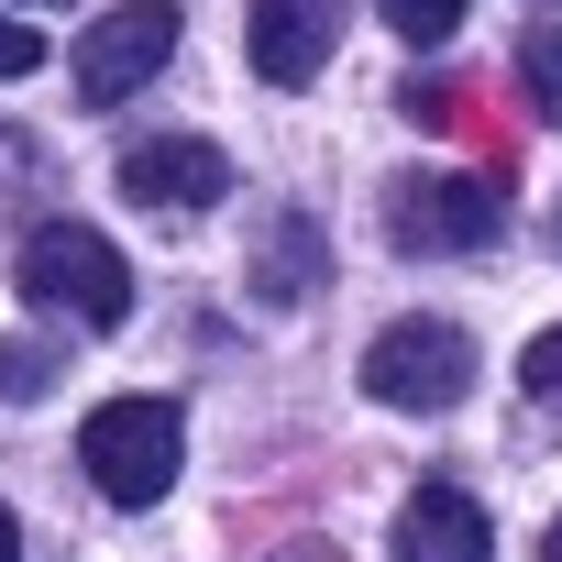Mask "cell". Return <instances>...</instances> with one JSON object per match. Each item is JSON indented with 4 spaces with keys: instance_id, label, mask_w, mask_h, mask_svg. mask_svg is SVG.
<instances>
[{
    "instance_id": "3957f363",
    "label": "cell",
    "mask_w": 562,
    "mask_h": 562,
    "mask_svg": "<svg viewBox=\"0 0 562 562\" xmlns=\"http://www.w3.org/2000/svg\"><path fill=\"white\" fill-rule=\"evenodd\" d=\"M463 386H474V331H452V321H397V331L364 342V397L375 408L441 419V408H463Z\"/></svg>"
},
{
    "instance_id": "277c9868",
    "label": "cell",
    "mask_w": 562,
    "mask_h": 562,
    "mask_svg": "<svg viewBox=\"0 0 562 562\" xmlns=\"http://www.w3.org/2000/svg\"><path fill=\"white\" fill-rule=\"evenodd\" d=\"M507 232V188L496 177H408L386 199V243L397 254H485Z\"/></svg>"
},
{
    "instance_id": "e0dca14e",
    "label": "cell",
    "mask_w": 562,
    "mask_h": 562,
    "mask_svg": "<svg viewBox=\"0 0 562 562\" xmlns=\"http://www.w3.org/2000/svg\"><path fill=\"white\" fill-rule=\"evenodd\" d=\"M540 562H562V518H551V540H540Z\"/></svg>"
},
{
    "instance_id": "9a60e30c",
    "label": "cell",
    "mask_w": 562,
    "mask_h": 562,
    "mask_svg": "<svg viewBox=\"0 0 562 562\" xmlns=\"http://www.w3.org/2000/svg\"><path fill=\"white\" fill-rule=\"evenodd\" d=\"M265 562H342L331 540H288V551H265Z\"/></svg>"
},
{
    "instance_id": "8992f818",
    "label": "cell",
    "mask_w": 562,
    "mask_h": 562,
    "mask_svg": "<svg viewBox=\"0 0 562 562\" xmlns=\"http://www.w3.org/2000/svg\"><path fill=\"white\" fill-rule=\"evenodd\" d=\"M243 45L265 89H310L342 45V0H243Z\"/></svg>"
},
{
    "instance_id": "4fadbf2b",
    "label": "cell",
    "mask_w": 562,
    "mask_h": 562,
    "mask_svg": "<svg viewBox=\"0 0 562 562\" xmlns=\"http://www.w3.org/2000/svg\"><path fill=\"white\" fill-rule=\"evenodd\" d=\"M518 386H529L540 408H562V321H551V331H540V342L518 353Z\"/></svg>"
},
{
    "instance_id": "5b68a950",
    "label": "cell",
    "mask_w": 562,
    "mask_h": 562,
    "mask_svg": "<svg viewBox=\"0 0 562 562\" xmlns=\"http://www.w3.org/2000/svg\"><path fill=\"white\" fill-rule=\"evenodd\" d=\"M166 56H177V12H166V0H122V12H100L78 34V100L89 111H122L133 89H155Z\"/></svg>"
},
{
    "instance_id": "8fae6325",
    "label": "cell",
    "mask_w": 562,
    "mask_h": 562,
    "mask_svg": "<svg viewBox=\"0 0 562 562\" xmlns=\"http://www.w3.org/2000/svg\"><path fill=\"white\" fill-rule=\"evenodd\" d=\"M463 12H474V0H375V23H386V34H408V45H441Z\"/></svg>"
},
{
    "instance_id": "6da1fadb",
    "label": "cell",
    "mask_w": 562,
    "mask_h": 562,
    "mask_svg": "<svg viewBox=\"0 0 562 562\" xmlns=\"http://www.w3.org/2000/svg\"><path fill=\"white\" fill-rule=\"evenodd\" d=\"M12 276H23L34 310H56V321H78V331H122V321H133V265H122V243L89 232V221H34L23 254H12Z\"/></svg>"
},
{
    "instance_id": "9c48e42d",
    "label": "cell",
    "mask_w": 562,
    "mask_h": 562,
    "mask_svg": "<svg viewBox=\"0 0 562 562\" xmlns=\"http://www.w3.org/2000/svg\"><path fill=\"white\" fill-rule=\"evenodd\" d=\"M397 562H496V518L463 485H419L397 507Z\"/></svg>"
},
{
    "instance_id": "52a82bcc",
    "label": "cell",
    "mask_w": 562,
    "mask_h": 562,
    "mask_svg": "<svg viewBox=\"0 0 562 562\" xmlns=\"http://www.w3.org/2000/svg\"><path fill=\"white\" fill-rule=\"evenodd\" d=\"M122 199H144V210H210V199H232V155L199 144V133H155V144L122 155Z\"/></svg>"
},
{
    "instance_id": "ac0fdd59",
    "label": "cell",
    "mask_w": 562,
    "mask_h": 562,
    "mask_svg": "<svg viewBox=\"0 0 562 562\" xmlns=\"http://www.w3.org/2000/svg\"><path fill=\"white\" fill-rule=\"evenodd\" d=\"M551 243H562V210H551Z\"/></svg>"
},
{
    "instance_id": "7c38bea8",
    "label": "cell",
    "mask_w": 562,
    "mask_h": 562,
    "mask_svg": "<svg viewBox=\"0 0 562 562\" xmlns=\"http://www.w3.org/2000/svg\"><path fill=\"white\" fill-rule=\"evenodd\" d=\"M0 397H12V408L56 397V353H45V342H0Z\"/></svg>"
},
{
    "instance_id": "7a4b0ae2",
    "label": "cell",
    "mask_w": 562,
    "mask_h": 562,
    "mask_svg": "<svg viewBox=\"0 0 562 562\" xmlns=\"http://www.w3.org/2000/svg\"><path fill=\"white\" fill-rule=\"evenodd\" d=\"M78 463H89V485H100L111 507H155V496L177 485V463H188V419H177L166 397H111V408H89Z\"/></svg>"
},
{
    "instance_id": "30bf717a",
    "label": "cell",
    "mask_w": 562,
    "mask_h": 562,
    "mask_svg": "<svg viewBox=\"0 0 562 562\" xmlns=\"http://www.w3.org/2000/svg\"><path fill=\"white\" fill-rule=\"evenodd\" d=\"M518 89H529L540 122H562V23H529L518 34Z\"/></svg>"
},
{
    "instance_id": "ba28073f",
    "label": "cell",
    "mask_w": 562,
    "mask_h": 562,
    "mask_svg": "<svg viewBox=\"0 0 562 562\" xmlns=\"http://www.w3.org/2000/svg\"><path fill=\"white\" fill-rule=\"evenodd\" d=\"M331 288V232H321V210H265V232H254V299L265 310H299V299H321Z\"/></svg>"
},
{
    "instance_id": "2e32d148",
    "label": "cell",
    "mask_w": 562,
    "mask_h": 562,
    "mask_svg": "<svg viewBox=\"0 0 562 562\" xmlns=\"http://www.w3.org/2000/svg\"><path fill=\"white\" fill-rule=\"evenodd\" d=\"M0 562H23V518L12 507H0Z\"/></svg>"
},
{
    "instance_id": "5bb4252c",
    "label": "cell",
    "mask_w": 562,
    "mask_h": 562,
    "mask_svg": "<svg viewBox=\"0 0 562 562\" xmlns=\"http://www.w3.org/2000/svg\"><path fill=\"white\" fill-rule=\"evenodd\" d=\"M34 67H45V34L0 12V78H34Z\"/></svg>"
}]
</instances>
